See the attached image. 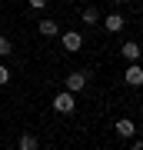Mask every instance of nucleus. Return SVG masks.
Masks as SVG:
<instances>
[{
    "label": "nucleus",
    "mask_w": 143,
    "mask_h": 150,
    "mask_svg": "<svg viewBox=\"0 0 143 150\" xmlns=\"http://www.w3.org/2000/svg\"><path fill=\"white\" fill-rule=\"evenodd\" d=\"M53 110H57V113H73L77 110V97L67 93V90H60L57 97H53Z\"/></svg>",
    "instance_id": "nucleus-1"
},
{
    "label": "nucleus",
    "mask_w": 143,
    "mask_h": 150,
    "mask_svg": "<svg viewBox=\"0 0 143 150\" xmlns=\"http://www.w3.org/2000/svg\"><path fill=\"white\" fill-rule=\"evenodd\" d=\"M60 43H63V50L77 54V50L83 47V33H77V30H63V33H60Z\"/></svg>",
    "instance_id": "nucleus-2"
},
{
    "label": "nucleus",
    "mask_w": 143,
    "mask_h": 150,
    "mask_svg": "<svg viewBox=\"0 0 143 150\" xmlns=\"http://www.w3.org/2000/svg\"><path fill=\"white\" fill-rule=\"evenodd\" d=\"M83 87H87V74H83V70H73V74L63 80V90L67 93H77V90H83Z\"/></svg>",
    "instance_id": "nucleus-3"
},
{
    "label": "nucleus",
    "mask_w": 143,
    "mask_h": 150,
    "mask_svg": "<svg viewBox=\"0 0 143 150\" xmlns=\"http://www.w3.org/2000/svg\"><path fill=\"white\" fill-rule=\"evenodd\" d=\"M113 130H117V134H120L123 140L137 137V123H133V120H127V117H120V120H117V127H113Z\"/></svg>",
    "instance_id": "nucleus-4"
},
{
    "label": "nucleus",
    "mask_w": 143,
    "mask_h": 150,
    "mask_svg": "<svg viewBox=\"0 0 143 150\" xmlns=\"http://www.w3.org/2000/svg\"><path fill=\"white\" fill-rule=\"evenodd\" d=\"M123 80H127L130 87H140V83H143V70H140V64H130L127 70H123Z\"/></svg>",
    "instance_id": "nucleus-5"
},
{
    "label": "nucleus",
    "mask_w": 143,
    "mask_h": 150,
    "mask_svg": "<svg viewBox=\"0 0 143 150\" xmlns=\"http://www.w3.org/2000/svg\"><path fill=\"white\" fill-rule=\"evenodd\" d=\"M103 30H106V33H120V30H123V17H120V13H106V17H103Z\"/></svg>",
    "instance_id": "nucleus-6"
},
{
    "label": "nucleus",
    "mask_w": 143,
    "mask_h": 150,
    "mask_svg": "<svg viewBox=\"0 0 143 150\" xmlns=\"http://www.w3.org/2000/svg\"><path fill=\"white\" fill-rule=\"evenodd\" d=\"M120 50H123V57H127L130 64H137V60H140V43H137V40H127Z\"/></svg>",
    "instance_id": "nucleus-7"
},
{
    "label": "nucleus",
    "mask_w": 143,
    "mask_h": 150,
    "mask_svg": "<svg viewBox=\"0 0 143 150\" xmlns=\"http://www.w3.org/2000/svg\"><path fill=\"white\" fill-rule=\"evenodd\" d=\"M40 33H43V37H57V33H60V23L57 20H40Z\"/></svg>",
    "instance_id": "nucleus-8"
},
{
    "label": "nucleus",
    "mask_w": 143,
    "mask_h": 150,
    "mask_svg": "<svg viewBox=\"0 0 143 150\" xmlns=\"http://www.w3.org/2000/svg\"><path fill=\"white\" fill-rule=\"evenodd\" d=\"M17 147H20V150H40V140L33 137V134H23V137H20V144H17Z\"/></svg>",
    "instance_id": "nucleus-9"
},
{
    "label": "nucleus",
    "mask_w": 143,
    "mask_h": 150,
    "mask_svg": "<svg viewBox=\"0 0 143 150\" xmlns=\"http://www.w3.org/2000/svg\"><path fill=\"white\" fill-rule=\"evenodd\" d=\"M13 54V40L10 37H0V57H10Z\"/></svg>",
    "instance_id": "nucleus-10"
},
{
    "label": "nucleus",
    "mask_w": 143,
    "mask_h": 150,
    "mask_svg": "<svg viewBox=\"0 0 143 150\" xmlns=\"http://www.w3.org/2000/svg\"><path fill=\"white\" fill-rule=\"evenodd\" d=\"M97 20H100L97 7H87V10H83V23H97Z\"/></svg>",
    "instance_id": "nucleus-11"
},
{
    "label": "nucleus",
    "mask_w": 143,
    "mask_h": 150,
    "mask_svg": "<svg viewBox=\"0 0 143 150\" xmlns=\"http://www.w3.org/2000/svg\"><path fill=\"white\" fill-rule=\"evenodd\" d=\"M7 80H10V70H7V67H0V87H4Z\"/></svg>",
    "instance_id": "nucleus-12"
},
{
    "label": "nucleus",
    "mask_w": 143,
    "mask_h": 150,
    "mask_svg": "<svg viewBox=\"0 0 143 150\" xmlns=\"http://www.w3.org/2000/svg\"><path fill=\"white\" fill-rule=\"evenodd\" d=\"M30 7H33V10H43V7H47V0H30Z\"/></svg>",
    "instance_id": "nucleus-13"
},
{
    "label": "nucleus",
    "mask_w": 143,
    "mask_h": 150,
    "mask_svg": "<svg viewBox=\"0 0 143 150\" xmlns=\"http://www.w3.org/2000/svg\"><path fill=\"white\" fill-rule=\"evenodd\" d=\"M110 4H127V0H110Z\"/></svg>",
    "instance_id": "nucleus-14"
}]
</instances>
